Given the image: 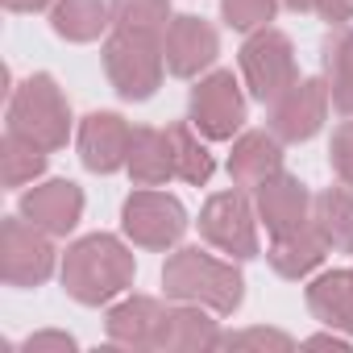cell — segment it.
I'll return each instance as SVG.
<instances>
[{
	"label": "cell",
	"mask_w": 353,
	"mask_h": 353,
	"mask_svg": "<svg viewBox=\"0 0 353 353\" xmlns=\"http://www.w3.org/2000/svg\"><path fill=\"white\" fill-rule=\"evenodd\" d=\"M137 279V258L117 233H88L67 245L59 262L63 291L83 307H104L125 295Z\"/></svg>",
	"instance_id": "obj_1"
},
{
	"label": "cell",
	"mask_w": 353,
	"mask_h": 353,
	"mask_svg": "<svg viewBox=\"0 0 353 353\" xmlns=\"http://www.w3.org/2000/svg\"><path fill=\"white\" fill-rule=\"evenodd\" d=\"M162 291L174 303H204L216 316H233L245 303V274L233 258H212L200 245H174L162 266Z\"/></svg>",
	"instance_id": "obj_2"
},
{
	"label": "cell",
	"mask_w": 353,
	"mask_h": 353,
	"mask_svg": "<svg viewBox=\"0 0 353 353\" xmlns=\"http://www.w3.org/2000/svg\"><path fill=\"white\" fill-rule=\"evenodd\" d=\"M9 129L13 133H21V137H30V141H38L42 150H67V141H71V125H75V117H71V104H67V96H63V88H59V79L50 75V71H34L30 79H21L17 88H13V96H9Z\"/></svg>",
	"instance_id": "obj_3"
},
{
	"label": "cell",
	"mask_w": 353,
	"mask_h": 353,
	"mask_svg": "<svg viewBox=\"0 0 353 353\" xmlns=\"http://www.w3.org/2000/svg\"><path fill=\"white\" fill-rule=\"evenodd\" d=\"M100 63H104V75H108L112 92L121 100H129V104L150 100L162 88V75H166L162 38H154V34L112 30L104 38V46H100Z\"/></svg>",
	"instance_id": "obj_4"
},
{
	"label": "cell",
	"mask_w": 353,
	"mask_h": 353,
	"mask_svg": "<svg viewBox=\"0 0 353 353\" xmlns=\"http://www.w3.org/2000/svg\"><path fill=\"white\" fill-rule=\"evenodd\" d=\"M237 67H241V79H245V92L258 100V104H274L295 79H299V63H295V42L266 26V30H254L241 50H237Z\"/></svg>",
	"instance_id": "obj_5"
},
{
	"label": "cell",
	"mask_w": 353,
	"mask_h": 353,
	"mask_svg": "<svg viewBox=\"0 0 353 353\" xmlns=\"http://www.w3.org/2000/svg\"><path fill=\"white\" fill-rule=\"evenodd\" d=\"M54 266H59V250L50 233H42L21 212L0 221V279L9 287H21V291L42 287L54 274Z\"/></svg>",
	"instance_id": "obj_6"
},
{
	"label": "cell",
	"mask_w": 353,
	"mask_h": 353,
	"mask_svg": "<svg viewBox=\"0 0 353 353\" xmlns=\"http://www.w3.org/2000/svg\"><path fill=\"white\" fill-rule=\"evenodd\" d=\"M188 208L179 204V196L158 192V188H137L125 204H121V229L137 250H174L188 233Z\"/></svg>",
	"instance_id": "obj_7"
},
{
	"label": "cell",
	"mask_w": 353,
	"mask_h": 353,
	"mask_svg": "<svg viewBox=\"0 0 353 353\" xmlns=\"http://www.w3.org/2000/svg\"><path fill=\"white\" fill-rule=\"evenodd\" d=\"M258 208L245 196V188L233 192H216L208 196V204L200 208V237L229 254L233 262H254L258 258Z\"/></svg>",
	"instance_id": "obj_8"
},
{
	"label": "cell",
	"mask_w": 353,
	"mask_h": 353,
	"mask_svg": "<svg viewBox=\"0 0 353 353\" xmlns=\"http://www.w3.org/2000/svg\"><path fill=\"white\" fill-rule=\"evenodd\" d=\"M188 121L204 133V141H233L245 129V92L233 71H208L196 79L188 100Z\"/></svg>",
	"instance_id": "obj_9"
},
{
	"label": "cell",
	"mask_w": 353,
	"mask_h": 353,
	"mask_svg": "<svg viewBox=\"0 0 353 353\" xmlns=\"http://www.w3.org/2000/svg\"><path fill=\"white\" fill-rule=\"evenodd\" d=\"M328 108H332V96H328V83L307 75V79H295L266 112V129L283 141V145H299V141H312L324 121H328Z\"/></svg>",
	"instance_id": "obj_10"
},
{
	"label": "cell",
	"mask_w": 353,
	"mask_h": 353,
	"mask_svg": "<svg viewBox=\"0 0 353 353\" xmlns=\"http://www.w3.org/2000/svg\"><path fill=\"white\" fill-rule=\"evenodd\" d=\"M162 54H166V71L174 79H200L221 54V34L212 21H204L196 13H174L162 34Z\"/></svg>",
	"instance_id": "obj_11"
},
{
	"label": "cell",
	"mask_w": 353,
	"mask_h": 353,
	"mask_svg": "<svg viewBox=\"0 0 353 353\" xmlns=\"http://www.w3.org/2000/svg\"><path fill=\"white\" fill-rule=\"evenodd\" d=\"M75 145H79V162H83L92 174H117V170H125V162H129L133 125H129L121 112L96 108V112H88V117L79 121Z\"/></svg>",
	"instance_id": "obj_12"
},
{
	"label": "cell",
	"mask_w": 353,
	"mask_h": 353,
	"mask_svg": "<svg viewBox=\"0 0 353 353\" xmlns=\"http://www.w3.org/2000/svg\"><path fill=\"white\" fill-rule=\"evenodd\" d=\"M312 200L316 196L307 192V183L291 170H274L270 179H262L254 188V208H258V221L270 237L307 225L312 221Z\"/></svg>",
	"instance_id": "obj_13"
},
{
	"label": "cell",
	"mask_w": 353,
	"mask_h": 353,
	"mask_svg": "<svg viewBox=\"0 0 353 353\" xmlns=\"http://www.w3.org/2000/svg\"><path fill=\"white\" fill-rule=\"evenodd\" d=\"M83 204H88L83 188L71 179H46V183H34L30 192H21V216L34 221L50 237L75 233V225L83 221Z\"/></svg>",
	"instance_id": "obj_14"
},
{
	"label": "cell",
	"mask_w": 353,
	"mask_h": 353,
	"mask_svg": "<svg viewBox=\"0 0 353 353\" xmlns=\"http://www.w3.org/2000/svg\"><path fill=\"white\" fill-rule=\"evenodd\" d=\"M162 320H166L162 299H154V295H125L121 303L108 307V316H104V332H108L112 349L145 353V349H158Z\"/></svg>",
	"instance_id": "obj_15"
},
{
	"label": "cell",
	"mask_w": 353,
	"mask_h": 353,
	"mask_svg": "<svg viewBox=\"0 0 353 353\" xmlns=\"http://www.w3.org/2000/svg\"><path fill=\"white\" fill-rule=\"evenodd\" d=\"M221 341H225V332L212 320V307H204V303L166 307V320L158 332L162 353H204V349H221Z\"/></svg>",
	"instance_id": "obj_16"
},
{
	"label": "cell",
	"mask_w": 353,
	"mask_h": 353,
	"mask_svg": "<svg viewBox=\"0 0 353 353\" xmlns=\"http://www.w3.org/2000/svg\"><path fill=\"white\" fill-rule=\"evenodd\" d=\"M274 170H283V141L270 129H241L229 150V179L233 188L254 192L262 179H270Z\"/></svg>",
	"instance_id": "obj_17"
},
{
	"label": "cell",
	"mask_w": 353,
	"mask_h": 353,
	"mask_svg": "<svg viewBox=\"0 0 353 353\" xmlns=\"http://www.w3.org/2000/svg\"><path fill=\"white\" fill-rule=\"evenodd\" d=\"M324 258H328V241L320 237L316 221H307V225H299V229H291V233L270 237V250H266L270 270H274L279 279H291V283L312 279V274L324 266Z\"/></svg>",
	"instance_id": "obj_18"
},
{
	"label": "cell",
	"mask_w": 353,
	"mask_h": 353,
	"mask_svg": "<svg viewBox=\"0 0 353 353\" xmlns=\"http://www.w3.org/2000/svg\"><path fill=\"white\" fill-rule=\"evenodd\" d=\"M303 299H307V312L324 328H336V332H349L353 336V266L316 274L307 283Z\"/></svg>",
	"instance_id": "obj_19"
},
{
	"label": "cell",
	"mask_w": 353,
	"mask_h": 353,
	"mask_svg": "<svg viewBox=\"0 0 353 353\" xmlns=\"http://www.w3.org/2000/svg\"><path fill=\"white\" fill-rule=\"evenodd\" d=\"M125 170H129L133 188H166V183L174 179V150H170L166 129L137 125V129H133V145H129Z\"/></svg>",
	"instance_id": "obj_20"
},
{
	"label": "cell",
	"mask_w": 353,
	"mask_h": 353,
	"mask_svg": "<svg viewBox=\"0 0 353 353\" xmlns=\"http://www.w3.org/2000/svg\"><path fill=\"white\" fill-rule=\"evenodd\" d=\"M50 30L71 46H88L112 30V9L108 0H54Z\"/></svg>",
	"instance_id": "obj_21"
},
{
	"label": "cell",
	"mask_w": 353,
	"mask_h": 353,
	"mask_svg": "<svg viewBox=\"0 0 353 353\" xmlns=\"http://www.w3.org/2000/svg\"><path fill=\"white\" fill-rule=\"evenodd\" d=\"M320 54H324V83L332 108L341 117H353V26H328Z\"/></svg>",
	"instance_id": "obj_22"
},
{
	"label": "cell",
	"mask_w": 353,
	"mask_h": 353,
	"mask_svg": "<svg viewBox=\"0 0 353 353\" xmlns=\"http://www.w3.org/2000/svg\"><path fill=\"white\" fill-rule=\"evenodd\" d=\"M312 221H316V229H320V237L328 241L332 254H353V192L345 183L316 192Z\"/></svg>",
	"instance_id": "obj_23"
},
{
	"label": "cell",
	"mask_w": 353,
	"mask_h": 353,
	"mask_svg": "<svg viewBox=\"0 0 353 353\" xmlns=\"http://www.w3.org/2000/svg\"><path fill=\"white\" fill-rule=\"evenodd\" d=\"M166 137H170V150H174V179H183L192 188H204L212 179V170H216L212 150L200 141L204 133L192 121H174V125H166Z\"/></svg>",
	"instance_id": "obj_24"
},
{
	"label": "cell",
	"mask_w": 353,
	"mask_h": 353,
	"mask_svg": "<svg viewBox=\"0 0 353 353\" xmlns=\"http://www.w3.org/2000/svg\"><path fill=\"white\" fill-rule=\"evenodd\" d=\"M46 162H50V150H42L38 141L5 129L0 137V179L5 188H26V183H38L46 174Z\"/></svg>",
	"instance_id": "obj_25"
},
{
	"label": "cell",
	"mask_w": 353,
	"mask_h": 353,
	"mask_svg": "<svg viewBox=\"0 0 353 353\" xmlns=\"http://www.w3.org/2000/svg\"><path fill=\"white\" fill-rule=\"evenodd\" d=\"M112 9V30L125 34H154L162 38L170 26V0H108Z\"/></svg>",
	"instance_id": "obj_26"
},
{
	"label": "cell",
	"mask_w": 353,
	"mask_h": 353,
	"mask_svg": "<svg viewBox=\"0 0 353 353\" xmlns=\"http://www.w3.org/2000/svg\"><path fill=\"white\" fill-rule=\"evenodd\" d=\"M279 5L283 0H221V21L237 34H254L274 21Z\"/></svg>",
	"instance_id": "obj_27"
},
{
	"label": "cell",
	"mask_w": 353,
	"mask_h": 353,
	"mask_svg": "<svg viewBox=\"0 0 353 353\" xmlns=\"http://www.w3.org/2000/svg\"><path fill=\"white\" fill-rule=\"evenodd\" d=\"M221 349H279V353H287V349H295V341L283 332V328H237V332H225V341H221Z\"/></svg>",
	"instance_id": "obj_28"
},
{
	"label": "cell",
	"mask_w": 353,
	"mask_h": 353,
	"mask_svg": "<svg viewBox=\"0 0 353 353\" xmlns=\"http://www.w3.org/2000/svg\"><path fill=\"white\" fill-rule=\"evenodd\" d=\"M328 166L336 174V183L353 188V117L341 121L332 129V141H328Z\"/></svg>",
	"instance_id": "obj_29"
},
{
	"label": "cell",
	"mask_w": 353,
	"mask_h": 353,
	"mask_svg": "<svg viewBox=\"0 0 353 353\" xmlns=\"http://www.w3.org/2000/svg\"><path fill=\"white\" fill-rule=\"evenodd\" d=\"M75 349H79V341L71 332H54V328L34 332V336L21 341V353H75Z\"/></svg>",
	"instance_id": "obj_30"
},
{
	"label": "cell",
	"mask_w": 353,
	"mask_h": 353,
	"mask_svg": "<svg viewBox=\"0 0 353 353\" xmlns=\"http://www.w3.org/2000/svg\"><path fill=\"white\" fill-rule=\"evenodd\" d=\"M316 13L328 26H349L353 21V0H316Z\"/></svg>",
	"instance_id": "obj_31"
},
{
	"label": "cell",
	"mask_w": 353,
	"mask_h": 353,
	"mask_svg": "<svg viewBox=\"0 0 353 353\" xmlns=\"http://www.w3.org/2000/svg\"><path fill=\"white\" fill-rule=\"evenodd\" d=\"M303 345H307V349H341V353H349V349H353V336H349V332H336V328H328V332H316V336H307Z\"/></svg>",
	"instance_id": "obj_32"
},
{
	"label": "cell",
	"mask_w": 353,
	"mask_h": 353,
	"mask_svg": "<svg viewBox=\"0 0 353 353\" xmlns=\"http://www.w3.org/2000/svg\"><path fill=\"white\" fill-rule=\"evenodd\" d=\"M9 13H42V9H54V0H0Z\"/></svg>",
	"instance_id": "obj_33"
},
{
	"label": "cell",
	"mask_w": 353,
	"mask_h": 353,
	"mask_svg": "<svg viewBox=\"0 0 353 353\" xmlns=\"http://www.w3.org/2000/svg\"><path fill=\"white\" fill-rule=\"evenodd\" d=\"M283 9H291V13H312L316 0H283Z\"/></svg>",
	"instance_id": "obj_34"
}]
</instances>
